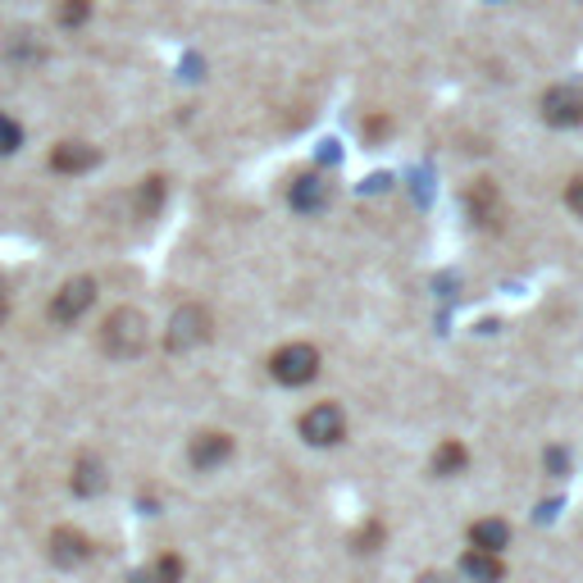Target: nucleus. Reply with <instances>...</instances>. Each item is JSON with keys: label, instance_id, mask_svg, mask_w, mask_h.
Here are the masks:
<instances>
[{"label": "nucleus", "instance_id": "f257e3e1", "mask_svg": "<svg viewBox=\"0 0 583 583\" xmlns=\"http://www.w3.org/2000/svg\"><path fill=\"white\" fill-rule=\"evenodd\" d=\"M210 333H214V319L201 301H182L178 311L169 315V328H165V351L169 356H188L197 347L210 343Z\"/></svg>", "mask_w": 583, "mask_h": 583}, {"label": "nucleus", "instance_id": "f03ea898", "mask_svg": "<svg viewBox=\"0 0 583 583\" xmlns=\"http://www.w3.org/2000/svg\"><path fill=\"white\" fill-rule=\"evenodd\" d=\"M101 347L114 356V360H133L146 351V315L133 311V305H119L110 311V319L101 324Z\"/></svg>", "mask_w": 583, "mask_h": 583}, {"label": "nucleus", "instance_id": "7ed1b4c3", "mask_svg": "<svg viewBox=\"0 0 583 583\" xmlns=\"http://www.w3.org/2000/svg\"><path fill=\"white\" fill-rule=\"evenodd\" d=\"M269 374L273 383H283V388H305V383H315L319 374V351L311 343H288L269 356Z\"/></svg>", "mask_w": 583, "mask_h": 583}, {"label": "nucleus", "instance_id": "20e7f679", "mask_svg": "<svg viewBox=\"0 0 583 583\" xmlns=\"http://www.w3.org/2000/svg\"><path fill=\"white\" fill-rule=\"evenodd\" d=\"M301 438L311 442V447H337L347 438V415L343 406H333V402H319L301 415Z\"/></svg>", "mask_w": 583, "mask_h": 583}, {"label": "nucleus", "instance_id": "39448f33", "mask_svg": "<svg viewBox=\"0 0 583 583\" xmlns=\"http://www.w3.org/2000/svg\"><path fill=\"white\" fill-rule=\"evenodd\" d=\"M538 110H542V119L551 128H579L583 124V87H574V82L547 87Z\"/></svg>", "mask_w": 583, "mask_h": 583}, {"label": "nucleus", "instance_id": "423d86ee", "mask_svg": "<svg viewBox=\"0 0 583 583\" xmlns=\"http://www.w3.org/2000/svg\"><path fill=\"white\" fill-rule=\"evenodd\" d=\"M91 301H97V283H91V279H69L51 296V319L55 324H74V319H82L91 311Z\"/></svg>", "mask_w": 583, "mask_h": 583}, {"label": "nucleus", "instance_id": "0eeeda50", "mask_svg": "<svg viewBox=\"0 0 583 583\" xmlns=\"http://www.w3.org/2000/svg\"><path fill=\"white\" fill-rule=\"evenodd\" d=\"M328 201H333V182L324 178V173H301V178H292V188H288V205L296 210V214H319V210H328Z\"/></svg>", "mask_w": 583, "mask_h": 583}, {"label": "nucleus", "instance_id": "6e6552de", "mask_svg": "<svg viewBox=\"0 0 583 583\" xmlns=\"http://www.w3.org/2000/svg\"><path fill=\"white\" fill-rule=\"evenodd\" d=\"M46 551H51V561H55L59 570H74V565H82V561L91 557V538H87L82 529H74V525H59V529L51 534Z\"/></svg>", "mask_w": 583, "mask_h": 583}, {"label": "nucleus", "instance_id": "1a4fd4ad", "mask_svg": "<svg viewBox=\"0 0 583 583\" xmlns=\"http://www.w3.org/2000/svg\"><path fill=\"white\" fill-rule=\"evenodd\" d=\"M466 205H470V220L479 228H497L502 224V192L487 178H474V188L466 192Z\"/></svg>", "mask_w": 583, "mask_h": 583}, {"label": "nucleus", "instance_id": "9d476101", "mask_svg": "<svg viewBox=\"0 0 583 583\" xmlns=\"http://www.w3.org/2000/svg\"><path fill=\"white\" fill-rule=\"evenodd\" d=\"M228 456H233V438H228V434H214V428L197 434V438H192V447H188L192 470H220Z\"/></svg>", "mask_w": 583, "mask_h": 583}, {"label": "nucleus", "instance_id": "9b49d317", "mask_svg": "<svg viewBox=\"0 0 583 583\" xmlns=\"http://www.w3.org/2000/svg\"><path fill=\"white\" fill-rule=\"evenodd\" d=\"M97 165H101V150L87 146V142H59L51 150V169L55 173H87V169H97Z\"/></svg>", "mask_w": 583, "mask_h": 583}, {"label": "nucleus", "instance_id": "f8f14e48", "mask_svg": "<svg viewBox=\"0 0 583 583\" xmlns=\"http://www.w3.org/2000/svg\"><path fill=\"white\" fill-rule=\"evenodd\" d=\"M74 493L78 497H97V493H105L110 487V474H105V466H101V456H91V451H82L78 460H74Z\"/></svg>", "mask_w": 583, "mask_h": 583}, {"label": "nucleus", "instance_id": "ddd939ff", "mask_svg": "<svg viewBox=\"0 0 583 583\" xmlns=\"http://www.w3.org/2000/svg\"><path fill=\"white\" fill-rule=\"evenodd\" d=\"M470 547L502 557V551L511 547V525H506V519H493V515H487V519H474V525H470Z\"/></svg>", "mask_w": 583, "mask_h": 583}, {"label": "nucleus", "instance_id": "4468645a", "mask_svg": "<svg viewBox=\"0 0 583 583\" xmlns=\"http://www.w3.org/2000/svg\"><path fill=\"white\" fill-rule=\"evenodd\" d=\"M460 574H466L470 583H502L506 579V565H502V557H493V551H466L460 557Z\"/></svg>", "mask_w": 583, "mask_h": 583}, {"label": "nucleus", "instance_id": "2eb2a0df", "mask_svg": "<svg viewBox=\"0 0 583 583\" xmlns=\"http://www.w3.org/2000/svg\"><path fill=\"white\" fill-rule=\"evenodd\" d=\"M466 466H470V451H466V442L447 438V442L434 451V474H438V479H451V474H460Z\"/></svg>", "mask_w": 583, "mask_h": 583}, {"label": "nucleus", "instance_id": "dca6fc26", "mask_svg": "<svg viewBox=\"0 0 583 583\" xmlns=\"http://www.w3.org/2000/svg\"><path fill=\"white\" fill-rule=\"evenodd\" d=\"M142 583H182V561L173 551H165V557L150 565V574H142Z\"/></svg>", "mask_w": 583, "mask_h": 583}, {"label": "nucleus", "instance_id": "f3484780", "mask_svg": "<svg viewBox=\"0 0 583 583\" xmlns=\"http://www.w3.org/2000/svg\"><path fill=\"white\" fill-rule=\"evenodd\" d=\"M165 201V178H146L142 192H137V205H142V220H156V210Z\"/></svg>", "mask_w": 583, "mask_h": 583}, {"label": "nucleus", "instance_id": "a211bd4d", "mask_svg": "<svg viewBox=\"0 0 583 583\" xmlns=\"http://www.w3.org/2000/svg\"><path fill=\"white\" fill-rule=\"evenodd\" d=\"M91 14V0H59V27H82Z\"/></svg>", "mask_w": 583, "mask_h": 583}, {"label": "nucleus", "instance_id": "6ab92c4d", "mask_svg": "<svg viewBox=\"0 0 583 583\" xmlns=\"http://www.w3.org/2000/svg\"><path fill=\"white\" fill-rule=\"evenodd\" d=\"M19 142H23L19 124H14V119H5V114H0V156H14V150H19Z\"/></svg>", "mask_w": 583, "mask_h": 583}, {"label": "nucleus", "instance_id": "aec40b11", "mask_svg": "<svg viewBox=\"0 0 583 583\" xmlns=\"http://www.w3.org/2000/svg\"><path fill=\"white\" fill-rule=\"evenodd\" d=\"M547 470H551V479H561V474L570 470V456H565L561 447H551V451H547Z\"/></svg>", "mask_w": 583, "mask_h": 583}, {"label": "nucleus", "instance_id": "412c9836", "mask_svg": "<svg viewBox=\"0 0 583 583\" xmlns=\"http://www.w3.org/2000/svg\"><path fill=\"white\" fill-rule=\"evenodd\" d=\"M565 205L579 214V220H583V178H574L570 182V188H565Z\"/></svg>", "mask_w": 583, "mask_h": 583}, {"label": "nucleus", "instance_id": "4be33fe9", "mask_svg": "<svg viewBox=\"0 0 583 583\" xmlns=\"http://www.w3.org/2000/svg\"><path fill=\"white\" fill-rule=\"evenodd\" d=\"M5 315H10V288L0 283V319H5Z\"/></svg>", "mask_w": 583, "mask_h": 583}, {"label": "nucleus", "instance_id": "5701e85b", "mask_svg": "<svg viewBox=\"0 0 583 583\" xmlns=\"http://www.w3.org/2000/svg\"><path fill=\"white\" fill-rule=\"evenodd\" d=\"M419 583H447V579H442V574H424Z\"/></svg>", "mask_w": 583, "mask_h": 583}]
</instances>
